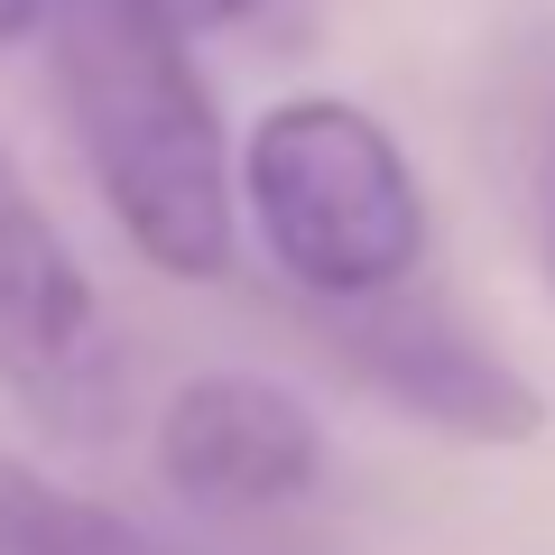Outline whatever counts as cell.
I'll return each mask as SVG.
<instances>
[{
	"mask_svg": "<svg viewBox=\"0 0 555 555\" xmlns=\"http://www.w3.org/2000/svg\"><path fill=\"white\" fill-rule=\"evenodd\" d=\"M167 28H185V38H204V28H232V20H250L259 0H149Z\"/></svg>",
	"mask_w": 555,
	"mask_h": 555,
	"instance_id": "obj_6",
	"label": "cell"
},
{
	"mask_svg": "<svg viewBox=\"0 0 555 555\" xmlns=\"http://www.w3.org/2000/svg\"><path fill=\"white\" fill-rule=\"evenodd\" d=\"M47 10H56V0H0V47L28 38V28H47Z\"/></svg>",
	"mask_w": 555,
	"mask_h": 555,
	"instance_id": "obj_7",
	"label": "cell"
},
{
	"mask_svg": "<svg viewBox=\"0 0 555 555\" xmlns=\"http://www.w3.org/2000/svg\"><path fill=\"white\" fill-rule=\"evenodd\" d=\"M0 389L56 436H93L120 389L102 297L47 222L28 167L0 149Z\"/></svg>",
	"mask_w": 555,
	"mask_h": 555,
	"instance_id": "obj_4",
	"label": "cell"
},
{
	"mask_svg": "<svg viewBox=\"0 0 555 555\" xmlns=\"http://www.w3.org/2000/svg\"><path fill=\"white\" fill-rule=\"evenodd\" d=\"M149 463L195 509H287L324 481V426L259 371H204L158 408Z\"/></svg>",
	"mask_w": 555,
	"mask_h": 555,
	"instance_id": "obj_5",
	"label": "cell"
},
{
	"mask_svg": "<svg viewBox=\"0 0 555 555\" xmlns=\"http://www.w3.org/2000/svg\"><path fill=\"white\" fill-rule=\"evenodd\" d=\"M47 65L120 241L158 278H222L241 250V195L195 38L149 0H56Z\"/></svg>",
	"mask_w": 555,
	"mask_h": 555,
	"instance_id": "obj_1",
	"label": "cell"
},
{
	"mask_svg": "<svg viewBox=\"0 0 555 555\" xmlns=\"http://www.w3.org/2000/svg\"><path fill=\"white\" fill-rule=\"evenodd\" d=\"M232 195L306 306H352L426 269V185L389 120L343 93H287L250 120Z\"/></svg>",
	"mask_w": 555,
	"mask_h": 555,
	"instance_id": "obj_2",
	"label": "cell"
},
{
	"mask_svg": "<svg viewBox=\"0 0 555 555\" xmlns=\"http://www.w3.org/2000/svg\"><path fill=\"white\" fill-rule=\"evenodd\" d=\"M315 324L361 389L389 398L416 426H436V436H454V444H537L546 436V389L491 334H473L444 297H426L416 278L379 287V297H352V306H315Z\"/></svg>",
	"mask_w": 555,
	"mask_h": 555,
	"instance_id": "obj_3",
	"label": "cell"
}]
</instances>
